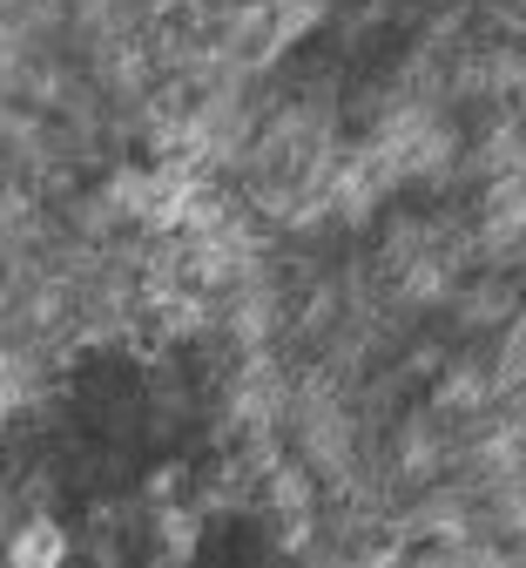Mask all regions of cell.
Here are the masks:
<instances>
[{"label": "cell", "mask_w": 526, "mask_h": 568, "mask_svg": "<svg viewBox=\"0 0 526 568\" xmlns=\"http://www.w3.org/2000/svg\"><path fill=\"white\" fill-rule=\"evenodd\" d=\"M0 561H8V568H61V561H68V535H61L54 521H28V528L8 535Z\"/></svg>", "instance_id": "6da1fadb"}, {"label": "cell", "mask_w": 526, "mask_h": 568, "mask_svg": "<svg viewBox=\"0 0 526 568\" xmlns=\"http://www.w3.org/2000/svg\"><path fill=\"white\" fill-rule=\"evenodd\" d=\"M0 548H8V541H0Z\"/></svg>", "instance_id": "3957f363"}, {"label": "cell", "mask_w": 526, "mask_h": 568, "mask_svg": "<svg viewBox=\"0 0 526 568\" xmlns=\"http://www.w3.org/2000/svg\"><path fill=\"white\" fill-rule=\"evenodd\" d=\"M28 399H34V379H28V366L0 352V413H14V406H28Z\"/></svg>", "instance_id": "7a4b0ae2"}]
</instances>
